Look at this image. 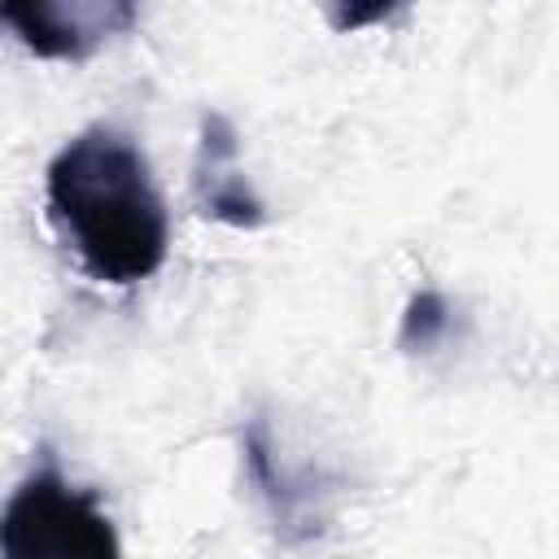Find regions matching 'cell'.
I'll list each match as a JSON object with an SVG mask.
<instances>
[{"instance_id":"1","label":"cell","mask_w":559,"mask_h":559,"mask_svg":"<svg viewBox=\"0 0 559 559\" xmlns=\"http://www.w3.org/2000/svg\"><path fill=\"white\" fill-rule=\"evenodd\" d=\"M48 214L100 284L127 288L166 262V201L144 153L114 127L79 131L48 162Z\"/></svg>"},{"instance_id":"2","label":"cell","mask_w":559,"mask_h":559,"mask_svg":"<svg viewBox=\"0 0 559 559\" xmlns=\"http://www.w3.org/2000/svg\"><path fill=\"white\" fill-rule=\"evenodd\" d=\"M114 520L87 489H74L57 467L31 472L0 520L4 559H114Z\"/></svg>"},{"instance_id":"3","label":"cell","mask_w":559,"mask_h":559,"mask_svg":"<svg viewBox=\"0 0 559 559\" xmlns=\"http://www.w3.org/2000/svg\"><path fill=\"white\" fill-rule=\"evenodd\" d=\"M4 26L44 61H83L135 22V0H0Z\"/></svg>"},{"instance_id":"4","label":"cell","mask_w":559,"mask_h":559,"mask_svg":"<svg viewBox=\"0 0 559 559\" xmlns=\"http://www.w3.org/2000/svg\"><path fill=\"white\" fill-rule=\"evenodd\" d=\"M197 197L201 210L231 227H262L266 210L253 197L249 179L236 166V131L223 114L201 118V144H197Z\"/></svg>"},{"instance_id":"5","label":"cell","mask_w":559,"mask_h":559,"mask_svg":"<svg viewBox=\"0 0 559 559\" xmlns=\"http://www.w3.org/2000/svg\"><path fill=\"white\" fill-rule=\"evenodd\" d=\"M450 323V310L441 301V293L432 288H419L411 301H406V314H402V345L406 349H424L432 345Z\"/></svg>"},{"instance_id":"6","label":"cell","mask_w":559,"mask_h":559,"mask_svg":"<svg viewBox=\"0 0 559 559\" xmlns=\"http://www.w3.org/2000/svg\"><path fill=\"white\" fill-rule=\"evenodd\" d=\"M323 4H328V22H332V31L354 35V31H367V26L389 22L406 0H323Z\"/></svg>"}]
</instances>
